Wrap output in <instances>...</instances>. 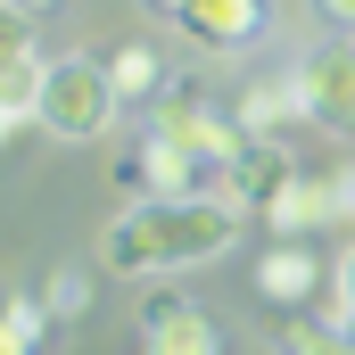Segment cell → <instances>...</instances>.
<instances>
[{
  "instance_id": "obj_1",
  "label": "cell",
  "mask_w": 355,
  "mask_h": 355,
  "mask_svg": "<svg viewBox=\"0 0 355 355\" xmlns=\"http://www.w3.org/2000/svg\"><path fill=\"white\" fill-rule=\"evenodd\" d=\"M240 207L215 198V190H190V198H132L107 232H99V265L116 281H174V272L215 265L232 240H240Z\"/></svg>"
},
{
  "instance_id": "obj_2",
  "label": "cell",
  "mask_w": 355,
  "mask_h": 355,
  "mask_svg": "<svg viewBox=\"0 0 355 355\" xmlns=\"http://www.w3.org/2000/svg\"><path fill=\"white\" fill-rule=\"evenodd\" d=\"M116 83H107V58H50L42 67V91H33V124L50 132V141H67V149H83V141H107V124H116Z\"/></svg>"
},
{
  "instance_id": "obj_3",
  "label": "cell",
  "mask_w": 355,
  "mask_h": 355,
  "mask_svg": "<svg viewBox=\"0 0 355 355\" xmlns=\"http://www.w3.org/2000/svg\"><path fill=\"white\" fill-rule=\"evenodd\" d=\"M289 182H297L289 141H281V132H248V141H240V149L215 166V182H207V190H215V198H232L240 215H265V207L289 190Z\"/></svg>"
},
{
  "instance_id": "obj_4",
  "label": "cell",
  "mask_w": 355,
  "mask_h": 355,
  "mask_svg": "<svg viewBox=\"0 0 355 355\" xmlns=\"http://www.w3.org/2000/svg\"><path fill=\"white\" fill-rule=\"evenodd\" d=\"M149 132H157V141H174V149H190L198 166H223V157L248 141V132H240V116H215L198 83H174V91H166V99L149 107Z\"/></svg>"
},
{
  "instance_id": "obj_5",
  "label": "cell",
  "mask_w": 355,
  "mask_h": 355,
  "mask_svg": "<svg viewBox=\"0 0 355 355\" xmlns=\"http://www.w3.org/2000/svg\"><path fill=\"white\" fill-rule=\"evenodd\" d=\"M297 99H306V124H322V132H355V33H339L331 50H306V67H297Z\"/></svg>"
},
{
  "instance_id": "obj_6",
  "label": "cell",
  "mask_w": 355,
  "mask_h": 355,
  "mask_svg": "<svg viewBox=\"0 0 355 355\" xmlns=\"http://www.w3.org/2000/svg\"><path fill=\"white\" fill-rule=\"evenodd\" d=\"M141 355H223V331L207 306H190L182 289H157L141 306Z\"/></svg>"
},
{
  "instance_id": "obj_7",
  "label": "cell",
  "mask_w": 355,
  "mask_h": 355,
  "mask_svg": "<svg viewBox=\"0 0 355 355\" xmlns=\"http://www.w3.org/2000/svg\"><path fill=\"white\" fill-rule=\"evenodd\" d=\"M207 182H215V166H198L190 149L157 141V132H141L132 157H124V190H132V198H190V190H207Z\"/></svg>"
},
{
  "instance_id": "obj_8",
  "label": "cell",
  "mask_w": 355,
  "mask_h": 355,
  "mask_svg": "<svg viewBox=\"0 0 355 355\" xmlns=\"http://www.w3.org/2000/svg\"><path fill=\"white\" fill-rule=\"evenodd\" d=\"M174 25L198 42V50H248L272 25V0H182Z\"/></svg>"
},
{
  "instance_id": "obj_9",
  "label": "cell",
  "mask_w": 355,
  "mask_h": 355,
  "mask_svg": "<svg viewBox=\"0 0 355 355\" xmlns=\"http://www.w3.org/2000/svg\"><path fill=\"white\" fill-rule=\"evenodd\" d=\"M272 240H314V232H339V190H331V174H297L281 198L265 207Z\"/></svg>"
},
{
  "instance_id": "obj_10",
  "label": "cell",
  "mask_w": 355,
  "mask_h": 355,
  "mask_svg": "<svg viewBox=\"0 0 355 355\" xmlns=\"http://www.w3.org/2000/svg\"><path fill=\"white\" fill-rule=\"evenodd\" d=\"M257 289H265L281 314H297V306L322 289V257H314L306 240H281V248H265V257H257Z\"/></svg>"
},
{
  "instance_id": "obj_11",
  "label": "cell",
  "mask_w": 355,
  "mask_h": 355,
  "mask_svg": "<svg viewBox=\"0 0 355 355\" xmlns=\"http://www.w3.org/2000/svg\"><path fill=\"white\" fill-rule=\"evenodd\" d=\"M240 132H281L289 116H306V99H297V75H257V83L240 91Z\"/></svg>"
},
{
  "instance_id": "obj_12",
  "label": "cell",
  "mask_w": 355,
  "mask_h": 355,
  "mask_svg": "<svg viewBox=\"0 0 355 355\" xmlns=\"http://www.w3.org/2000/svg\"><path fill=\"white\" fill-rule=\"evenodd\" d=\"M107 83H116V99H157L166 91V58L149 42H124V50H107Z\"/></svg>"
},
{
  "instance_id": "obj_13",
  "label": "cell",
  "mask_w": 355,
  "mask_h": 355,
  "mask_svg": "<svg viewBox=\"0 0 355 355\" xmlns=\"http://www.w3.org/2000/svg\"><path fill=\"white\" fill-rule=\"evenodd\" d=\"M281 355H355V322H314V314H297V322H281Z\"/></svg>"
},
{
  "instance_id": "obj_14",
  "label": "cell",
  "mask_w": 355,
  "mask_h": 355,
  "mask_svg": "<svg viewBox=\"0 0 355 355\" xmlns=\"http://www.w3.org/2000/svg\"><path fill=\"white\" fill-rule=\"evenodd\" d=\"M42 331H50L42 297H8L0 306V355H42Z\"/></svg>"
},
{
  "instance_id": "obj_15",
  "label": "cell",
  "mask_w": 355,
  "mask_h": 355,
  "mask_svg": "<svg viewBox=\"0 0 355 355\" xmlns=\"http://www.w3.org/2000/svg\"><path fill=\"white\" fill-rule=\"evenodd\" d=\"M42 314H50V322H83L91 314V281L75 265H58L50 281H42Z\"/></svg>"
},
{
  "instance_id": "obj_16",
  "label": "cell",
  "mask_w": 355,
  "mask_h": 355,
  "mask_svg": "<svg viewBox=\"0 0 355 355\" xmlns=\"http://www.w3.org/2000/svg\"><path fill=\"white\" fill-rule=\"evenodd\" d=\"M42 67H50L42 50H25V58H0V99H8V107H33V91H42Z\"/></svg>"
},
{
  "instance_id": "obj_17",
  "label": "cell",
  "mask_w": 355,
  "mask_h": 355,
  "mask_svg": "<svg viewBox=\"0 0 355 355\" xmlns=\"http://www.w3.org/2000/svg\"><path fill=\"white\" fill-rule=\"evenodd\" d=\"M25 50H33V8L0 0V58H25Z\"/></svg>"
},
{
  "instance_id": "obj_18",
  "label": "cell",
  "mask_w": 355,
  "mask_h": 355,
  "mask_svg": "<svg viewBox=\"0 0 355 355\" xmlns=\"http://www.w3.org/2000/svg\"><path fill=\"white\" fill-rule=\"evenodd\" d=\"M331 190H339V232H355V166H339Z\"/></svg>"
},
{
  "instance_id": "obj_19",
  "label": "cell",
  "mask_w": 355,
  "mask_h": 355,
  "mask_svg": "<svg viewBox=\"0 0 355 355\" xmlns=\"http://www.w3.org/2000/svg\"><path fill=\"white\" fill-rule=\"evenodd\" d=\"M331 281H339V322H355V248H347V265L331 272Z\"/></svg>"
},
{
  "instance_id": "obj_20",
  "label": "cell",
  "mask_w": 355,
  "mask_h": 355,
  "mask_svg": "<svg viewBox=\"0 0 355 355\" xmlns=\"http://www.w3.org/2000/svg\"><path fill=\"white\" fill-rule=\"evenodd\" d=\"M25 124H33V107H8V99H0V149H8V141H17Z\"/></svg>"
},
{
  "instance_id": "obj_21",
  "label": "cell",
  "mask_w": 355,
  "mask_h": 355,
  "mask_svg": "<svg viewBox=\"0 0 355 355\" xmlns=\"http://www.w3.org/2000/svg\"><path fill=\"white\" fill-rule=\"evenodd\" d=\"M314 8H322V17H331L339 33H355V0H314Z\"/></svg>"
},
{
  "instance_id": "obj_22",
  "label": "cell",
  "mask_w": 355,
  "mask_h": 355,
  "mask_svg": "<svg viewBox=\"0 0 355 355\" xmlns=\"http://www.w3.org/2000/svg\"><path fill=\"white\" fill-rule=\"evenodd\" d=\"M141 8H157V17H174V8H182V0H141Z\"/></svg>"
},
{
  "instance_id": "obj_23",
  "label": "cell",
  "mask_w": 355,
  "mask_h": 355,
  "mask_svg": "<svg viewBox=\"0 0 355 355\" xmlns=\"http://www.w3.org/2000/svg\"><path fill=\"white\" fill-rule=\"evenodd\" d=\"M25 8H33V17H42V8H58V0H25Z\"/></svg>"
}]
</instances>
